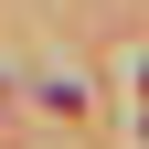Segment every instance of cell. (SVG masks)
<instances>
[{"mask_svg":"<svg viewBox=\"0 0 149 149\" xmlns=\"http://www.w3.org/2000/svg\"><path fill=\"white\" fill-rule=\"evenodd\" d=\"M139 85H149V74H139Z\"/></svg>","mask_w":149,"mask_h":149,"instance_id":"6da1fadb","label":"cell"}]
</instances>
